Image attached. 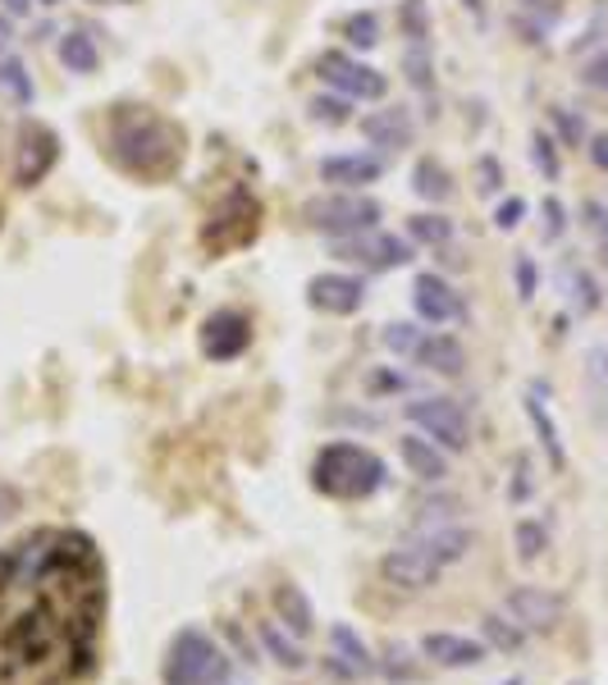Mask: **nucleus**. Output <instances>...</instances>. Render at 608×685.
<instances>
[{"mask_svg": "<svg viewBox=\"0 0 608 685\" xmlns=\"http://www.w3.org/2000/svg\"><path fill=\"white\" fill-rule=\"evenodd\" d=\"M0 224H6V211H0Z\"/></svg>", "mask_w": 608, "mask_h": 685, "instance_id": "55", "label": "nucleus"}, {"mask_svg": "<svg viewBox=\"0 0 608 685\" xmlns=\"http://www.w3.org/2000/svg\"><path fill=\"white\" fill-rule=\"evenodd\" d=\"M540 215H545V224H540V234H545L549 243H554V238H563V228H567V211H563V202H558V197H545Z\"/></svg>", "mask_w": 608, "mask_h": 685, "instance_id": "43", "label": "nucleus"}, {"mask_svg": "<svg viewBox=\"0 0 608 685\" xmlns=\"http://www.w3.org/2000/svg\"><path fill=\"white\" fill-rule=\"evenodd\" d=\"M416 343H422V329H416V325H407V320L385 325V348H389V352L407 357V352H416Z\"/></svg>", "mask_w": 608, "mask_h": 685, "instance_id": "40", "label": "nucleus"}, {"mask_svg": "<svg viewBox=\"0 0 608 685\" xmlns=\"http://www.w3.org/2000/svg\"><path fill=\"white\" fill-rule=\"evenodd\" d=\"M19 508H23L19 489H14V484H6V480H0V521H10V517H14Z\"/></svg>", "mask_w": 608, "mask_h": 685, "instance_id": "48", "label": "nucleus"}, {"mask_svg": "<svg viewBox=\"0 0 608 685\" xmlns=\"http://www.w3.org/2000/svg\"><path fill=\"white\" fill-rule=\"evenodd\" d=\"M412 193L422 197V202L444 206L453 193H458V187H453V174L435 156H422V161H416V170H412Z\"/></svg>", "mask_w": 608, "mask_h": 685, "instance_id": "22", "label": "nucleus"}, {"mask_svg": "<svg viewBox=\"0 0 608 685\" xmlns=\"http://www.w3.org/2000/svg\"><path fill=\"white\" fill-rule=\"evenodd\" d=\"M307 301L316 311H325V316H353V311H362V301H366V284L357 275L330 270V275H316L307 284Z\"/></svg>", "mask_w": 608, "mask_h": 685, "instance_id": "13", "label": "nucleus"}, {"mask_svg": "<svg viewBox=\"0 0 608 685\" xmlns=\"http://www.w3.org/2000/svg\"><path fill=\"white\" fill-rule=\"evenodd\" d=\"M412 307H416V316H422L426 325H463L467 320L463 293L453 288L444 275H435V270L412 279Z\"/></svg>", "mask_w": 608, "mask_h": 685, "instance_id": "11", "label": "nucleus"}, {"mask_svg": "<svg viewBox=\"0 0 608 685\" xmlns=\"http://www.w3.org/2000/svg\"><path fill=\"white\" fill-rule=\"evenodd\" d=\"M581 224L608 243V206L604 202H581Z\"/></svg>", "mask_w": 608, "mask_h": 685, "instance_id": "45", "label": "nucleus"}, {"mask_svg": "<svg viewBox=\"0 0 608 685\" xmlns=\"http://www.w3.org/2000/svg\"><path fill=\"white\" fill-rule=\"evenodd\" d=\"M10 42H14V23H10V14H0V55L10 51Z\"/></svg>", "mask_w": 608, "mask_h": 685, "instance_id": "49", "label": "nucleus"}, {"mask_svg": "<svg viewBox=\"0 0 608 685\" xmlns=\"http://www.w3.org/2000/svg\"><path fill=\"white\" fill-rule=\"evenodd\" d=\"M476 187H480L485 197H494L504 187V170H499V161H494V156H480L476 161Z\"/></svg>", "mask_w": 608, "mask_h": 685, "instance_id": "42", "label": "nucleus"}, {"mask_svg": "<svg viewBox=\"0 0 608 685\" xmlns=\"http://www.w3.org/2000/svg\"><path fill=\"white\" fill-rule=\"evenodd\" d=\"M586 156H590L595 170L608 174V133H590V137H586Z\"/></svg>", "mask_w": 608, "mask_h": 685, "instance_id": "47", "label": "nucleus"}, {"mask_svg": "<svg viewBox=\"0 0 608 685\" xmlns=\"http://www.w3.org/2000/svg\"><path fill=\"white\" fill-rule=\"evenodd\" d=\"M307 114H312L316 124L338 129V124L353 120V101H348V96H312V101H307Z\"/></svg>", "mask_w": 608, "mask_h": 685, "instance_id": "33", "label": "nucleus"}, {"mask_svg": "<svg viewBox=\"0 0 608 685\" xmlns=\"http://www.w3.org/2000/svg\"><path fill=\"white\" fill-rule=\"evenodd\" d=\"M92 6H105V0H92Z\"/></svg>", "mask_w": 608, "mask_h": 685, "instance_id": "56", "label": "nucleus"}, {"mask_svg": "<svg viewBox=\"0 0 608 685\" xmlns=\"http://www.w3.org/2000/svg\"><path fill=\"white\" fill-rule=\"evenodd\" d=\"M256 228H261V206L252 193H243V187H234L230 197L220 202V211L211 215V224L202 228V247L224 256V252H234V247H247L256 238Z\"/></svg>", "mask_w": 608, "mask_h": 685, "instance_id": "6", "label": "nucleus"}, {"mask_svg": "<svg viewBox=\"0 0 608 685\" xmlns=\"http://www.w3.org/2000/svg\"><path fill=\"white\" fill-rule=\"evenodd\" d=\"M379 215H385L379 202L362 193H330L302 206V219L325 238H353V234H366V228H379Z\"/></svg>", "mask_w": 608, "mask_h": 685, "instance_id": "5", "label": "nucleus"}, {"mask_svg": "<svg viewBox=\"0 0 608 685\" xmlns=\"http://www.w3.org/2000/svg\"><path fill=\"white\" fill-rule=\"evenodd\" d=\"M362 137L375 142V146H385V151H403V146H412L416 124H412V114L403 105L371 110V114H362Z\"/></svg>", "mask_w": 608, "mask_h": 685, "instance_id": "17", "label": "nucleus"}, {"mask_svg": "<svg viewBox=\"0 0 608 685\" xmlns=\"http://www.w3.org/2000/svg\"><path fill=\"white\" fill-rule=\"evenodd\" d=\"M60 64H64L69 73H79V79H88V73L101 69V51H97V42H92L88 32L69 28V32L60 37Z\"/></svg>", "mask_w": 608, "mask_h": 685, "instance_id": "23", "label": "nucleus"}, {"mask_svg": "<svg viewBox=\"0 0 608 685\" xmlns=\"http://www.w3.org/2000/svg\"><path fill=\"white\" fill-rule=\"evenodd\" d=\"M480 631H485V640H489L499 654H517V650H521V626H517V622L485 617V622H480Z\"/></svg>", "mask_w": 608, "mask_h": 685, "instance_id": "36", "label": "nucleus"}, {"mask_svg": "<svg viewBox=\"0 0 608 685\" xmlns=\"http://www.w3.org/2000/svg\"><path fill=\"white\" fill-rule=\"evenodd\" d=\"M526 416H530V426H536V434H540V443H545V452H549V462L563 467V462H567V452H563L558 430H554L549 411H545V402H540V389H530V393H526Z\"/></svg>", "mask_w": 608, "mask_h": 685, "instance_id": "26", "label": "nucleus"}, {"mask_svg": "<svg viewBox=\"0 0 608 685\" xmlns=\"http://www.w3.org/2000/svg\"><path fill=\"white\" fill-rule=\"evenodd\" d=\"M463 6H467L476 19H485V0H463Z\"/></svg>", "mask_w": 608, "mask_h": 685, "instance_id": "52", "label": "nucleus"}, {"mask_svg": "<svg viewBox=\"0 0 608 685\" xmlns=\"http://www.w3.org/2000/svg\"><path fill=\"white\" fill-rule=\"evenodd\" d=\"M316 73H321L325 88H334L338 96H348V101H385V92H389V79H385V73L371 69V64H362V60L348 55V51H325V55L316 60Z\"/></svg>", "mask_w": 608, "mask_h": 685, "instance_id": "7", "label": "nucleus"}, {"mask_svg": "<svg viewBox=\"0 0 608 685\" xmlns=\"http://www.w3.org/2000/svg\"><path fill=\"white\" fill-rule=\"evenodd\" d=\"M508 613H513V622H517L521 631H554V626L563 622L567 607H563V599L549 594V590L521 585V590L508 594Z\"/></svg>", "mask_w": 608, "mask_h": 685, "instance_id": "16", "label": "nucleus"}, {"mask_svg": "<svg viewBox=\"0 0 608 685\" xmlns=\"http://www.w3.org/2000/svg\"><path fill=\"white\" fill-rule=\"evenodd\" d=\"M0 92H6L14 105H32V73L23 69V60L14 55H0Z\"/></svg>", "mask_w": 608, "mask_h": 685, "instance_id": "28", "label": "nucleus"}, {"mask_svg": "<svg viewBox=\"0 0 608 685\" xmlns=\"http://www.w3.org/2000/svg\"><path fill=\"white\" fill-rule=\"evenodd\" d=\"M398 32L407 37V47H430V10H426V0H403V6H398Z\"/></svg>", "mask_w": 608, "mask_h": 685, "instance_id": "27", "label": "nucleus"}, {"mask_svg": "<svg viewBox=\"0 0 608 685\" xmlns=\"http://www.w3.org/2000/svg\"><path fill=\"white\" fill-rule=\"evenodd\" d=\"M398 452H403V462H407V471H412L416 480L439 484V480L448 476V457H444V452H439V443H435V439H426V434H403Z\"/></svg>", "mask_w": 608, "mask_h": 685, "instance_id": "20", "label": "nucleus"}, {"mask_svg": "<svg viewBox=\"0 0 608 685\" xmlns=\"http://www.w3.org/2000/svg\"><path fill=\"white\" fill-rule=\"evenodd\" d=\"M604 260H608V243H604Z\"/></svg>", "mask_w": 608, "mask_h": 685, "instance_id": "54", "label": "nucleus"}, {"mask_svg": "<svg viewBox=\"0 0 608 685\" xmlns=\"http://www.w3.org/2000/svg\"><path fill=\"white\" fill-rule=\"evenodd\" d=\"M330 644H334V654L348 663V672L353 676H362V672H371L375 663H371V654H366V644L348 631V626H330Z\"/></svg>", "mask_w": 608, "mask_h": 685, "instance_id": "30", "label": "nucleus"}, {"mask_svg": "<svg viewBox=\"0 0 608 685\" xmlns=\"http://www.w3.org/2000/svg\"><path fill=\"white\" fill-rule=\"evenodd\" d=\"M549 120H554V129H558V137H563L567 146H581V142H586V124H581L567 105H554V110H549Z\"/></svg>", "mask_w": 608, "mask_h": 685, "instance_id": "39", "label": "nucleus"}, {"mask_svg": "<svg viewBox=\"0 0 608 685\" xmlns=\"http://www.w3.org/2000/svg\"><path fill=\"white\" fill-rule=\"evenodd\" d=\"M252 348V320L234 307H220L202 320V352L206 361H239Z\"/></svg>", "mask_w": 608, "mask_h": 685, "instance_id": "12", "label": "nucleus"}, {"mask_svg": "<svg viewBox=\"0 0 608 685\" xmlns=\"http://www.w3.org/2000/svg\"><path fill=\"white\" fill-rule=\"evenodd\" d=\"M530 161H536V170L549 178V183H558V174H563V161H558V142L549 137V133H530Z\"/></svg>", "mask_w": 608, "mask_h": 685, "instance_id": "34", "label": "nucleus"}, {"mask_svg": "<svg viewBox=\"0 0 608 685\" xmlns=\"http://www.w3.org/2000/svg\"><path fill=\"white\" fill-rule=\"evenodd\" d=\"M521 215H526V202L521 197H508V202H499V211H494V228H517L521 224Z\"/></svg>", "mask_w": 608, "mask_h": 685, "instance_id": "46", "label": "nucleus"}, {"mask_svg": "<svg viewBox=\"0 0 608 685\" xmlns=\"http://www.w3.org/2000/svg\"><path fill=\"white\" fill-rule=\"evenodd\" d=\"M379 576H385L394 590H426V585L439 581V562L426 549L407 544V549H394L385 562H379Z\"/></svg>", "mask_w": 608, "mask_h": 685, "instance_id": "15", "label": "nucleus"}, {"mask_svg": "<svg viewBox=\"0 0 608 685\" xmlns=\"http://www.w3.org/2000/svg\"><path fill=\"white\" fill-rule=\"evenodd\" d=\"M517 6H521V10H554L558 0H517Z\"/></svg>", "mask_w": 608, "mask_h": 685, "instance_id": "51", "label": "nucleus"}, {"mask_svg": "<svg viewBox=\"0 0 608 685\" xmlns=\"http://www.w3.org/2000/svg\"><path fill=\"white\" fill-rule=\"evenodd\" d=\"M37 6H42V10H55V6H60V0H37Z\"/></svg>", "mask_w": 608, "mask_h": 685, "instance_id": "53", "label": "nucleus"}, {"mask_svg": "<svg viewBox=\"0 0 608 685\" xmlns=\"http://www.w3.org/2000/svg\"><path fill=\"white\" fill-rule=\"evenodd\" d=\"M165 685H243V676L211 635L179 631L165 658Z\"/></svg>", "mask_w": 608, "mask_h": 685, "instance_id": "4", "label": "nucleus"}, {"mask_svg": "<svg viewBox=\"0 0 608 685\" xmlns=\"http://www.w3.org/2000/svg\"><path fill=\"white\" fill-rule=\"evenodd\" d=\"M0 6H6V14H28L37 0H0Z\"/></svg>", "mask_w": 608, "mask_h": 685, "instance_id": "50", "label": "nucleus"}, {"mask_svg": "<svg viewBox=\"0 0 608 685\" xmlns=\"http://www.w3.org/2000/svg\"><path fill=\"white\" fill-rule=\"evenodd\" d=\"M330 256L379 275V270H398V265L412 260V238L385 234V228H366V234H353V238H334Z\"/></svg>", "mask_w": 608, "mask_h": 685, "instance_id": "9", "label": "nucleus"}, {"mask_svg": "<svg viewBox=\"0 0 608 685\" xmlns=\"http://www.w3.org/2000/svg\"><path fill=\"white\" fill-rule=\"evenodd\" d=\"M412 544H416V549H426V553L444 566V562H458V558H467L472 535H467L463 525H422V530H416V535H412Z\"/></svg>", "mask_w": 608, "mask_h": 685, "instance_id": "21", "label": "nucleus"}, {"mask_svg": "<svg viewBox=\"0 0 608 685\" xmlns=\"http://www.w3.org/2000/svg\"><path fill=\"white\" fill-rule=\"evenodd\" d=\"M422 654L439 667H476L485 663V644L467 640V635H448V631H430L422 640Z\"/></svg>", "mask_w": 608, "mask_h": 685, "instance_id": "18", "label": "nucleus"}, {"mask_svg": "<svg viewBox=\"0 0 608 685\" xmlns=\"http://www.w3.org/2000/svg\"><path fill=\"white\" fill-rule=\"evenodd\" d=\"M338 32L348 37L353 47H362V51H371V47H379V19L366 10V14H348L344 23H338Z\"/></svg>", "mask_w": 608, "mask_h": 685, "instance_id": "35", "label": "nucleus"}, {"mask_svg": "<svg viewBox=\"0 0 608 685\" xmlns=\"http://www.w3.org/2000/svg\"><path fill=\"white\" fill-rule=\"evenodd\" d=\"M513 279H517V297L521 301L536 297V260H530L526 252H517V260H513Z\"/></svg>", "mask_w": 608, "mask_h": 685, "instance_id": "41", "label": "nucleus"}, {"mask_svg": "<svg viewBox=\"0 0 608 685\" xmlns=\"http://www.w3.org/2000/svg\"><path fill=\"white\" fill-rule=\"evenodd\" d=\"M110 607L105 558L73 525L0 549V685H92Z\"/></svg>", "mask_w": 608, "mask_h": 685, "instance_id": "1", "label": "nucleus"}, {"mask_svg": "<svg viewBox=\"0 0 608 685\" xmlns=\"http://www.w3.org/2000/svg\"><path fill=\"white\" fill-rule=\"evenodd\" d=\"M407 238L439 252V247L453 243V219L439 215V211H422V215H412V219H407Z\"/></svg>", "mask_w": 608, "mask_h": 685, "instance_id": "24", "label": "nucleus"}, {"mask_svg": "<svg viewBox=\"0 0 608 685\" xmlns=\"http://www.w3.org/2000/svg\"><path fill=\"white\" fill-rule=\"evenodd\" d=\"M60 161V137L51 124L42 120H23L19 137H14V183L19 187H37Z\"/></svg>", "mask_w": 608, "mask_h": 685, "instance_id": "10", "label": "nucleus"}, {"mask_svg": "<svg viewBox=\"0 0 608 685\" xmlns=\"http://www.w3.org/2000/svg\"><path fill=\"white\" fill-rule=\"evenodd\" d=\"M403 73L416 92H435V55L430 47H407L403 51Z\"/></svg>", "mask_w": 608, "mask_h": 685, "instance_id": "31", "label": "nucleus"}, {"mask_svg": "<svg viewBox=\"0 0 608 685\" xmlns=\"http://www.w3.org/2000/svg\"><path fill=\"white\" fill-rule=\"evenodd\" d=\"M416 361H422L426 370H435V375H448V379H458L463 370H467V348L453 334H426L422 343H416V352H412Z\"/></svg>", "mask_w": 608, "mask_h": 685, "instance_id": "19", "label": "nucleus"}, {"mask_svg": "<svg viewBox=\"0 0 608 685\" xmlns=\"http://www.w3.org/2000/svg\"><path fill=\"white\" fill-rule=\"evenodd\" d=\"M545 544H549V530H545L540 521H521V525H517V553H521L526 562H536V558L545 553Z\"/></svg>", "mask_w": 608, "mask_h": 685, "instance_id": "38", "label": "nucleus"}, {"mask_svg": "<svg viewBox=\"0 0 608 685\" xmlns=\"http://www.w3.org/2000/svg\"><path fill=\"white\" fill-rule=\"evenodd\" d=\"M586 385H590V407L599 421H608V348H595L586 357Z\"/></svg>", "mask_w": 608, "mask_h": 685, "instance_id": "29", "label": "nucleus"}, {"mask_svg": "<svg viewBox=\"0 0 608 685\" xmlns=\"http://www.w3.org/2000/svg\"><path fill=\"white\" fill-rule=\"evenodd\" d=\"M110 161L138 178H170L183 161V129L146 105H115L105 129Z\"/></svg>", "mask_w": 608, "mask_h": 685, "instance_id": "2", "label": "nucleus"}, {"mask_svg": "<svg viewBox=\"0 0 608 685\" xmlns=\"http://www.w3.org/2000/svg\"><path fill=\"white\" fill-rule=\"evenodd\" d=\"M581 83H586V88H595V92H608V51H599L595 60H586V69H581Z\"/></svg>", "mask_w": 608, "mask_h": 685, "instance_id": "44", "label": "nucleus"}, {"mask_svg": "<svg viewBox=\"0 0 608 685\" xmlns=\"http://www.w3.org/2000/svg\"><path fill=\"white\" fill-rule=\"evenodd\" d=\"M379 178H385V156H375V151H344V156L321 161V183H334L344 193H362L366 183Z\"/></svg>", "mask_w": 608, "mask_h": 685, "instance_id": "14", "label": "nucleus"}, {"mask_svg": "<svg viewBox=\"0 0 608 685\" xmlns=\"http://www.w3.org/2000/svg\"><path fill=\"white\" fill-rule=\"evenodd\" d=\"M567 288H572V307L581 316H590L599 307V284L586 275V270H567Z\"/></svg>", "mask_w": 608, "mask_h": 685, "instance_id": "37", "label": "nucleus"}, {"mask_svg": "<svg viewBox=\"0 0 608 685\" xmlns=\"http://www.w3.org/2000/svg\"><path fill=\"white\" fill-rule=\"evenodd\" d=\"M275 607H280V617L293 626V635H307V631L316 626L312 603H307V594H302L297 585H280V590H275Z\"/></svg>", "mask_w": 608, "mask_h": 685, "instance_id": "25", "label": "nucleus"}, {"mask_svg": "<svg viewBox=\"0 0 608 685\" xmlns=\"http://www.w3.org/2000/svg\"><path fill=\"white\" fill-rule=\"evenodd\" d=\"M261 640H265V650L275 654V663L293 667V672H297V667H307V654H302L293 640H284V631H280L275 622H265V626H261Z\"/></svg>", "mask_w": 608, "mask_h": 685, "instance_id": "32", "label": "nucleus"}, {"mask_svg": "<svg viewBox=\"0 0 608 685\" xmlns=\"http://www.w3.org/2000/svg\"><path fill=\"white\" fill-rule=\"evenodd\" d=\"M407 421L426 439H435L439 448H448V452H463L472 443V421H467L463 402H453V398H416V402H407Z\"/></svg>", "mask_w": 608, "mask_h": 685, "instance_id": "8", "label": "nucleus"}, {"mask_svg": "<svg viewBox=\"0 0 608 685\" xmlns=\"http://www.w3.org/2000/svg\"><path fill=\"white\" fill-rule=\"evenodd\" d=\"M312 484L325 493V499L362 503L385 484V462L362 443H325L312 462Z\"/></svg>", "mask_w": 608, "mask_h": 685, "instance_id": "3", "label": "nucleus"}]
</instances>
